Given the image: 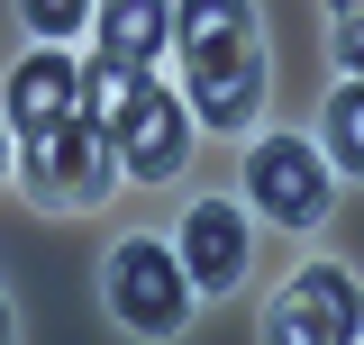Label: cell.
I'll list each match as a JSON object with an SVG mask.
<instances>
[{"mask_svg":"<svg viewBox=\"0 0 364 345\" xmlns=\"http://www.w3.org/2000/svg\"><path fill=\"white\" fill-rule=\"evenodd\" d=\"M18 182H28L37 200H55V209H91V200L119 182V146H109V128H91V119H64V128L28 136Z\"/></svg>","mask_w":364,"mask_h":345,"instance_id":"cell-1","label":"cell"},{"mask_svg":"<svg viewBox=\"0 0 364 345\" xmlns=\"http://www.w3.org/2000/svg\"><path fill=\"white\" fill-rule=\"evenodd\" d=\"M355 336H364V291L346 263H301L264 318V345H355Z\"/></svg>","mask_w":364,"mask_h":345,"instance_id":"cell-2","label":"cell"},{"mask_svg":"<svg viewBox=\"0 0 364 345\" xmlns=\"http://www.w3.org/2000/svg\"><path fill=\"white\" fill-rule=\"evenodd\" d=\"M109 309L128 318L136 336H173L182 318H191V273H182V255L155 246V236H128L109 255Z\"/></svg>","mask_w":364,"mask_h":345,"instance_id":"cell-3","label":"cell"},{"mask_svg":"<svg viewBox=\"0 0 364 345\" xmlns=\"http://www.w3.org/2000/svg\"><path fill=\"white\" fill-rule=\"evenodd\" d=\"M246 191H255L264 218L310 227V218L328 209V155H318L310 136H264V146L246 155Z\"/></svg>","mask_w":364,"mask_h":345,"instance_id":"cell-4","label":"cell"},{"mask_svg":"<svg viewBox=\"0 0 364 345\" xmlns=\"http://www.w3.org/2000/svg\"><path fill=\"white\" fill-rule=\"evenodd\" d=\"M109 146H119V172H136V182H173L182 155H191V128H182V100L164 82H146L128 100V119L109 128Z\"/></svg>","mask_w":364,"mask_h":345,"instance_id":"cell-5","label":"cell"},{"mask_svg":"<svg viewBox=\"0 0 364 345\" xmlns=\"http://www.w3.org/2000/svg\"><path fill=\"white\" fill-rule=\"evenodd\" d=\"M246 246H255L246 209L237 200H200V209L182 218V273H191V291H228L246 273Z\"/></svg>","mask_w":364,"mask_h":345,"instance_id":"cell-6","label":"cell"},{"mask_svg":"<svg viewBox=\"0 0 364 345\" xmlns=\"http://www.w3.org/2000/svg\"><path fill=\"white\" fill-rule=\"evenodd\" d=\"M0 119L18 136H46V128H64V119H82V64L73 55H28L9 73V109Z\"/></svg>","mask_w":364,"mask_h":345,"instance_id":"cell-7","label":"cell"},{"mask_svg":"<svg viewBox=\"0 0 364 345\" xmlns=\"http://www.w3.org/2000/svg\"><path fill=\"white\" fill-rule=\"evenodd\" d=\"M173 37H182V73H191V64H219V55H246V45H264L246 0H173Z\"/></svg>","mask_w":364,"mask_h":345,"instance_id":"cell-8","label":"cell"},{"mask_svg":"<svg viewBox=\"0 0 364 345\" xmlns=\"http://www.w3.org/2000/svg\"><path fill=\"white\" fill-rule=\"evenodd\" d=\"M91 28H100V55L109 64H155L164 37H173V0H91Z\"/></svg>","mask_w":364,"mask_h":345,"instance_id":"cell-9","label":"cell"},{"mask_svg":"<svg viewBox=\"0 0 364 345\" xmlns=\"http://www.w3.org/2000/svg\"><path fill=\"white\" fill-rule=\"evenodd\" d=\"M136 91H146V73H136V64H109V55H91V64H82V119H91V128H119Z\"/></svg>","mask_w":364,"mask_h":345,"instance_id":"cell-10","label":"cell"},{"mask_svg":"<svg viewBox=\"0 0 364 345\" xmlns=\"http://www.w3.org/2000/svg\"><path fill=\"white\" fill-rule=\"evenodd\" d=\"M328 164L364 172V82H346L337 100H328Z\"/></svg>","mask_w":364,"mask_h":345,"instance_id":"cell-11","label":"cell"},{"mask_svg":"<svg viewBox=\"0 0 364 345\" xmlns=\"http://www.w3.org/2000/svg\"><path fill=\"white\" fill-rule=\"evenodd\" d=\"M18 18H28L37 37H73V28L91 18V0H18Z\"/></svg>","mask_w":364,"mask_h":345,"instance_id":"cell-12","label":"cell"},{"mask_svg":"<svg viewBox=\"0 0 364 345\" xmlns=\"http://www.w3.org/2000/svg\"><path fill=\"white\" fill-rule=\"evenodd\" d=\"M337 64H346V73H364V9H346V18H337Z\"/></svg>","mask_w":364,"mask_h":345,"instance_id":"cell-13","label":"cell"},{"mask_svg":"<svg viewBox=\"0 0 364 345\" xmlns=\"http://www.w3.org/2000/svg\"><path fill=\"white\" fill-rule=\"evenodd\" d=\"M0 172H9V119H0Z\"/></svg>","mask_w":364,"mask_h":345,"instance_id":"cell-14","label":"cell"},{"mask_svg":"<svg viewBox=\"0 0 364 345\" xmlns=\"http://www.w3.org/2000/svg\"><path fill=\"white\" fill-rule=\"evenodd\" d=\"M328 9H337V18H346V9H364V0H328Z\"/></svg>","mask_w":364,"mask_h":345,"instance_id":"cell-15","label":"cell"},{"mask_svg":"<svg viewBox=\"0 0 364 345\" xmlns=\"http://www.w3.org/2000/svg\"><path fill=\"white\" fill-rule=\"evenodd\" d=\"M0 345H9V300H0Z\"/></svg>","mask_w":364,"mask_h":345,"instance_id":"cell-16","label":"cell"},{"mask_svg":"<svg viewBox=\"0 0 364 345\" xmlns=\"http://www.w3.org/2000/svg\"><path fill=\"white\" fill-rule=\"evenodd\" d=\"M355 345H364V336H355Z\"/></svg>","mask_w":364,"mask_h":345,"instance_id":"cell-17","label":"cell"}]
</instances>
